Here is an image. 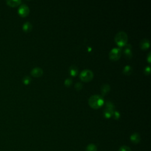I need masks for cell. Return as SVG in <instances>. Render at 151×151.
Returning a JSON list of instances; mask_svg holds the SVG:
<instances>
[{
	"label": "cell",
	"instance_id": "cell-1",
	"mask_svg": "<svg viewBox=\"0 0 151 151\" xmlns=\"http://www.w3.org/2000/svg\"><path fill=\"white\" fill-rule=\"evenodd\" d=\"M104 103V98L97 94L91 96L89 99V105L94 109H97L102 106Z\"/></svg>",
	"mask_w": 151,
	"mask_h": 151
},
{
	"label": "cell",
	"instance_id": "cell-2",
	"mask_svg": "<svg viewBox=\"0 0 151 151\" xmlns=\"http://www.w3.org/2000/svg\"><path fill=\"white\" fill-rule=\"evenodd\" d=\"M128 35L123 31H121L118 32L115 37V40L116 44L118 45H119L121 47L126 44L128 41Z\"/></svg>",
	"mask_w": 151,
	"mask_h": 151
},
{
	"label": "cell",
	"instance_id": "cell-3",
	"mask_svg": "<svg viewBox=\"0 0 151 151\" xmlns=\"http://www.w3.org/2000/svg\"><path fill=\"white\" fill-rule=\"evenodd\" d=\"M93 77V73L91 70L84 69L80 74V78L82 80L88 82L92 79Z\"/></svg>",
	"mask_w": 151,
	"mask_h": 151
},
{
	"label": "cell",
	"instance_id": "cell-4",
	"mask_svg": "<svg viewBox=\"0 0 151 151\" xmlns=\"http://www.w3.org/2000/svg\"><path fill=\"white\" fill-rule=\"evenodd\" d=\"M122 52L119 48H113L109 52V58L112 60H117L121 56Z\"/></svg>",
	"mask_w": 151,
	"mask_h": 151
},
{
	"label": "cell",
	"instance_id": "cell-5",
	"mask_svg": "<svg viewBox=\"0 0 151 151\" xmlns=\"http://www.w3.org/2000/svg\"><path fill=\"white\" fill-rule=\"evenodd\" d=\"M121 52H123L124 56L130 59L132 56V46L129 44H126L123 46L121 47Z\"/></svg>",
	"mask_w": 151,
	"mask_h": 151
},
{
	"label": "cell",
	"instance_id": "cell-6",
	"mask_svg": "<svg viewBox=\"0 0 151 151\" xmlns=\"http://www.w3.org/2000/svg\"><path fill=\"white\" fill-rule=\"evenodd\" d=\"M18 13L19 15L21 17H26L30 13V9L29 7L26 5V4H22L20 6Z\"/></svg>",
	"mask_w": 151,
	"mask_h": 151
},
{
	"label": "cell",
	"instance_id": "cell-7",
	"mask_svg": "<svg viewBox=\"0 0 151 151\" xmlns=\"http://www.w3.org/2000/svg\"><path fill=\"white\" fill-rule=\"evenodd\" d=\"M43 69L38 67H34L33 69H32L31 72V75L34 77H40L43 74Z\"/></svg>",
	"mask_w": 151,
	"mask_h": 151
},
{
	"label": "cell",
	"instance_id": "cell-8",
	"mask_svg": "<svg viewBox=\"0 0 151 151\" xmlns=\"http://www.w3.org/2000/svg\"><path fill=\"white\" fill-rule=\"evenodd\" d=\"M6 3L9 6L15 7L19 6L21 3V1L20 0H9L6 1Z\"/></svg>",
	"mask_w": 151,
	"mask_h": 151
},
{
	"label": "cell",
	"instance_id": "cell-9",
	"mask_svg": "<svg viewBox=\"0 0 151 151\" xmlns=\"http://www.w3.org/2000/svg\"><path fill=\"white\" fill-rule=\"evenodd\" d=\"M149 41L147 38H143L140 43V48L143 50H146L149 47Z\"/></svg>",
	"mask_w": 151,
	"mask_h": 151
},
{
	"label": "cell",
	"instance_id": "cell-10",
	"mask_svg": "<svg viewBox=\"0 0 151 151\" xmlns=\"http://www.w3.org/2000/svg\"><path fill=\"white\" fill-rule=\"evenodd\" d=\"M130 140L134 143H138L140 140V136L139 133H134L130 136Z\"/></svg>",
	"mask_w": 151,
	"mask_h": 151
},
{
	"label": "cell",
	"instance_id": "cell-11",
	"mask_svg": "<svg viewBox=\"0 0 151 151\" xmlns=\"http://www.w3.org/2000/svg\"><path fill=\"white\" fill-rule=\"evenodd\" d=\"M113 112H114V109L106 107V108L104 111V113L106 118H109L113 115Z\"/></svg>",
	"mask_w": 151,
	"mask_h": 151
},
{
	"label": "cell",
	"instance_id": "cell-12",
	"mask_svg": "<svg viewBox=\"0 0 151 151\" xmlns=\"http://www.w3.org/2000/svg\"><path fill=\"white\" fill-rule=\"evenodd\" d=\"M110 89H111L110 85L108 83H105L101 87V92L103 95H105L110 91Z\"/></svg>",
	"mask_w": 151,
	"mask_h": 151
},
{
	"label": "cell",
	"instance_id": "cell-13",
	"mask_svg": "<svg viewBox=\"0 0 151 151\" xmlns=\"http://www.w3.org/2000/svg\"><path fill=\"white\" fill-rule=\"evenodd\" d=\"M31 29H32V24L28 21L26 22L23 26V30L26 33L30 32L31 30Z\"/></svg>",
	"mask_w": 151,
	"mask_h": 151
},
{
	"label": "cell",
	"instance_id": "cell-14",
	"mask_svg": "<svg viewBox=\"0 0 151 151\" xmlns=\"http://www.w3.org/2000/svg\"><path fill=\"white\" fill-rule=\"evenodd\" d=\"M69 73L73 76L77 75L78 73V68L77 67V66L74 65L71 66L69 68Z\"/></svg>",
	"mask_w": 151,
	"mask_h": 151
},
{
	"label": "cell",
	"instance_id": "cell-15",
	"mask_svg": "<svg viewBox=\"0 0 151 151\" xmlns=\"http://www.w3.org/2000/svg\"><path fill=\"white\" fill-rule=\"evenodd\" d=\"M132 72V67L130 65H126L123 69V74L126 75L130 74Z\"/></svg>",
	"mask_w": 151,
	"mask_h": 151
},
{
	"label": "cell",
	"instance_id": "cell-16",
	"mask_svg": "<svg viewBox=\"0 0 151 151\" xmlns=\"http://www.w3.org/2000/svg\"><path fill=\"white\" fill-rule=\"evenodd\" d=\"M97 146L93 143L89 144L86 147V151H97Z\"/></svg>",
	"mask_w": 151,
	"mask_h": 151
},
{
	"label": "cell",
	"instance_id": "cell-17",
	"mask_svg": "<svg viewBox=\"0 0 151 151\" xmlns=\"http://www.w3.org/2000/svg\"><path fill=\"white\" fill-rule=\"evenodd\" d=\"M31 81V79L30 76H26L23 77V82L25 84H29Z\"/></svg>",
	"mask_w": 151,
	"mask_h": 151
},
{
	"label": "cell",
	"instance_id": "cell-18",
	"mask_svg": "<svg viewBox=\"0 0 151 151\" xmlns=\"http://www.w3.org/2000/svg\"><path fill=\"white\" fill-rule=\"evenodd\" d=\"M106 108H111V109H115V105L111 101H107L106 102Z\"/></svg>",
	"mask_w": 151,
	"mask_h": 151
},
{
	"label": "cell",
	"instance_id": "cell-19",
	"mask_svg": "<svg viewBox=\"0 0 151 151\" xmlns=\"http://www.w3.org/2000/svg\"><path fill=\"white\" fill-rule=\"evenodd\" d=\"M119 151H132L130 148L127 146H122L120 147Z\"/></svg>",
	"mask_w": 151,
	"mask_h": 151
},
{
	"label": "cell",
	"instance_id": "cell-20",
	"mask_svg": "<svg viewBox=\"0 0 151 151\" xmlns=\"http://www.w3.org/2000/svg\"><path fill=\"white\" fill-rule=\"evenodd\" d=\"M72 83V79L70 78H67L65 81V84L66 86H69Z\"/></svg>",
	"mask_w": 151,
	"mask_h": 151
},
{
	"label": "cell",
	"instance_id": "cell-21",
	"mask_svg": "<svg viewBox=\"0 0 151 151\" xmlns=\"http://www.w3.org/2000/svg\"><path fill=\"white\" fill-rule=\"evenodd\" d=\"M112 116L116 119H119L120 118V113H119V112H118L117 111H115L113 112V113Z\"/></svg>",
	"mask_w": 151,
	"mask_h": 151
},
{
	"label": "cell",
	"instance_id": "cell-22",
	"mask_svg": "<svg viewBox=\"0 0 151 151\" xmlns=\"http://www.w3.org/2000/svg\"><path fill=\"white\" fill-rule=\"evenodd\" d=\"M82 87H83V84H82V83H80V82H77V83H76V84H75V88H76L77 90H81L82 88Z\"/></svg>",
	"mask_w": 151,
	"mask_h": 151
},
{
	"label": "cell",
	"instance_id": "cell-23",
	"mask_svg": "<svg viewBox=\"0 0 151 151\" xmlns=\"http://www.w3.org/2000/svg\"><path fill=\"white\" fill-rule=\"evenodd\" d=\"M144 72L146 74H149L150 72V67L149 66H147L146 67H145V69H144Z\"/></svg>",
	"mask_w": 151,
	"mask_h": 151
},
{
	"label": "cell",
	"instance_id": "cell-24",
	"mask_svg": "<svg viewBox=\"0 0 151 151\" xmlns=\"http://www.w3.org/2000/svg\"><path fill=\"white\" fill-rule=\"evenodd\" d=\"M150 56H151V54H150V52H149V53H148V55H147V61H148L149 63H150Z\"/></svg>",
	"mask_w": 151,
	"mask_h": 151
}]
</instances>
